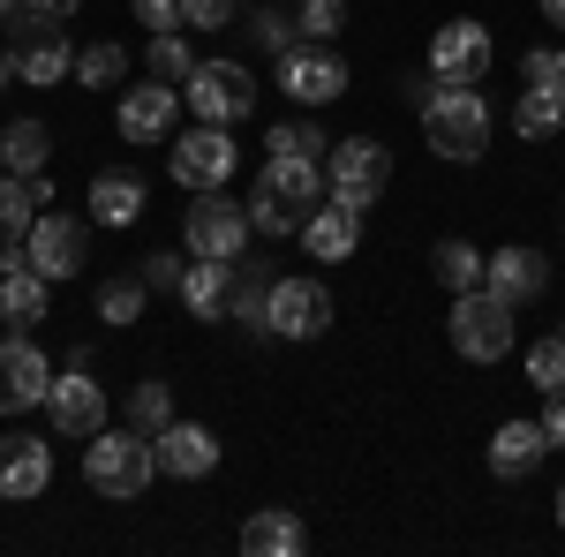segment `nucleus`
<instances>
[{"label": "nucleus", "mask_w": 565, "mask_h": 557, "mask_svg": "<svg viewBox=\"0 0 565 557\" xmlns=\"http://www.w3.org/2000/svg\"><path fill=\"white\" fill-rule=\"evenodd\" d=\"M45 151H53L45 121H8V136H0V167L8 173H45Z\"/></svg>", "instance_id": "26"}, {"label": "nucleus", "mask_w": 565, "mask_h": 557, "mask_svg": "<svg viewBox=\"0 0 565 557\" xmlns=\"http://www.w3.org/2000/svg\"><path fill=\"white\" fill-rule=\"evenodd\" d=\"M324 324H332V294H324V279H271L264 332H279V340H317Z\"/></svg>", "instance_id": "9"}, {"label": "nucleus", "mask_w": 565, "mask_h": 557, "mask_svg": "<svg viewBox=\"0 0 565 557\" xmlns=\"http://www.w3.org/2000/svg\"><path fill=\"white\" fill-rule=\"evenodd\" d=\"M340 23H348V8H340V0H309V8H302V31H309V39H317V45L332 39Z\"/></svg>", "instance_id": "38"}, {"label": "nucleus", "mask_w": 565, "mask_h": 557, "mask_svg": "<svg viewBox=\"0 0 565 557\" xmlns=\"http://www.w3.org/2000/svg\"><path fill=\"white\" fill-rule=\"evenodd\" d=\"M249 234H257V218H249V204H234V196H218V189H204L196 204H189V218H181V242H189V257H242L249 249Z\"/></svg>", "instance_id": "7"}, {"label": "nucleus", "mask_w": 565, "mask_h": 557, "mask_svg": "<svg viewBox=\"0 0 565 557\" xmlns=\"http://www.w3.org/2000/svg\"><path fill=\"white\" fill-rule=\"evenodd\" d=\"M423 136H430L437 159H452V167H468L490 151V106H482L476 84H445L437 90V106H423Z\"/></svg>", "instance_id": "3"}, {"label": "nucleus", "mask_w": 565, "mask_h": 557, "mask_svg": "<svg viewBox=\"0 0 565 557\" xmlns=\"http://www.w3.org/2000/svg\"><path fill=\"white\" fill-rule=\"evenodd\" d=\"M167 422H174V392L159 385V377H143V385L129 392V429H143V437H159Z\"/></svg>", "instance_id": "29"}, {"label": "nucleus", "mask_w": 565, "mask_h": 557, "mask_svg": "<svg viewBox=\"0 0 565 557\" xmlns=\"http://www.w3.org/2000/svg\"><path fill=\"white\" fill-rule=\"evenodd\" d=\"M0 15H23V0H0Z\"/></svg>", "instance_id": "46"}, {"label": "nucleus", "mask_w": 565, "mask_h": 557, "mask_svg": "<svg viewBox=\"0 0 565 557\" xmlns=\"http://www.w3.org/2000/svg\"><path fill=\"white\" fill-rule=\"evenodd\" d=\"M8 61H15L23 84H39V90L76 76V45H68V31H61L53 15H23V23H15V45H8Z\"/></svg>", "instance_id": "8"}, {"label": "nucleus", "mask_w": 565, "mask_h": 557, "mask_svg": "<svg viewBox=\"0 0 565 557\" xmlns=\"http://www.w3.org/2000/svg\"><path fill=\"white\" fill-rule=\"evenodd\" d=\"M151 474H159V452H151L143 429H98V437H84V482L98 497H143Z\"/></svg>", "instance_id": "2"}, {"label": "nucleus", "mask_w": 565, "mask_h": 557, "mask_svg": "<svg viewBox=\"0 0 565 557\" xmlns=\"http://www.w3.org/2000/svg\"><path fill=\"white\" fill-rule=\"evenodd\" d=\"M249 31H257V45L271 53V61H279V53H295V45H302V15H279V8H257V15H249Z\"/></svg>", "instance_id": "33"}, {"label": "nucleus", "mask_w": 565, "mask_h": 557, "mask_svg": "<svg viewBox=\"0 0 565 557\" xmlns=\"http://www.w3.org/2000/svg\"><path fill=\"white\" fill-rule=\"evenodd\" d=\"M302 543H309V527L287 513V505H264V513L242 527V550H249V557H295Z\"/></svg>", "instance_id": "24"}, {"label": "nucleus", "mask_w": 565, "mask_h": 557, "mask_svg": "<svg viewBox=\"0 0 565 557\" xmlns=\"http://www.w3.org/2000/svg\"><path fill=\"white\" fill-rule=\"evenodd\" d=\"M264 143H271L279 159H324V129H309V121H279Z\"/></svg>", "instance_id": "36"}, {"label": "nucleus", "mask_w": 565, "mask_h": 557, "mask_svg": "<svg viewBox=\"0 0 565 557\" xmlns=\"http://www.w3.org/2000/svg\"><path fill=\"white\" fill-rule=\"evenodd\" d=\"M181 98H189V114H196V121L234 129V121H249V114H257V76H249L242 61H196V68H189V84H181Z\"/></svg>", "instance_id": "5"}, {"label": "nucleus", "mask_w": 565, "mask_h": 557, "mask_svg": "<svg viewBox=\"0 0 565 557\" xmlns=\"http://www.w3.org/2000/svg\"><path fill=\"white\" fill-rule=\"evenodd\" d=\"M482 287H490L498 301H513V309H521V301H535L543 287H551V264H543V249H521V242H513V249L482 257Z\"/></svg>", "instance_id": "17"}, {"label": "nucleus", "mask_w": 565, "mask_h": 557, "mask_svg": "<svg viewBox=\"0 0 565 557\" xmlns=\"http://www.w3.org/2000/svg\"><path fill=\"white\" fill-rule=\"evenodd\" d=\"M181 23H204V31H226V23H234V0H181Z\"/></svg>", "instance_id": "40"}, {"label": "nucleus", "mask_w": 565, "mask_h": 557, "mask_svg": "<svg viewBox=\"0 0 565 557\" xmlns=\"http://www.w3.org/2000/svg\"><path fill=\"white\" fill-rule=\"evenodd\" d=\"M31 218H39V204H31L23 173H0V257H8V249H23Z\"/></svg>", "instance_id": "27"}, {"label": "nucleus", "mask_w": 565, "mask_h": 557, "mask_svg": "<svg viewBox=\"0 0 565 557\" xmlns=\"http://www.w3.org/2000/svg\"><path fill=\"white\" fill-rule=\"evenodd\" d=\"M76 76H84V90H98V84H121V76H129V45H114V39L84 45V53H76Z\"/></svg>", "instance_id": "30"}, {"label": "nucleus", "mask_w": 565, "mask_h": 557, "mask_svg": "<svg viewBox=\"0 0 565 557\" xmlns=\"http://www.w3.org/2000/svg\"><path fill=\"white\" fill-rule=\"evenodd\" d=\"M84 257H90V242H84L76 218H61V212L31 218V234H23V264H31V271H45V279H76Z\"/></svg>", "instance_id": "12"}, {"label": "nucleus", "mask_w": 565, "mask_h": 557, "mask_svg": "<svg viewBox=\"0 0 565 557\" xmlns=\"http://www.w3.org/2000/svg\"><path fill=\"white\" fill-rule=\"evenodd\" d=\"M527 84L565 90V53H558V45H535V53H527Z\"/></svg>", "instance_id": "39"}, {"label": "nucleus", "mask_w": 565, "mask_h": 557, "mask_svg": "<svg viewBox=\"0 0 565 557\" xmlns=\"http://www.w3.org/2000/svg\"><path fill=\"white\" fill-rule=\"evenodd\" d=\"M151 452H159V474H174V482H204L218 468V437L204 422H167L151 437Z\"/></svg>", "instance_id": "15"}, {"label": "nucleus", "mask_w": 565, "mask_h": 557, "mask_svg": "<svg viewBox=\"0 0 565 557\" xmlns=\"http://www.w3.org/2000/svg\"><path fill=\"white\" fill-rule=\"evenodd\" d=\"M234 159H242V151H234V136L218 129V121H196V129L174 143V159H167V167H174V181L189 189V196H204V189H218V181L234 173Z\"/></svg>", "instance_id": "10"}, {"label": "nucleus", "mask_w": 565, "mask_h": 557, "mask_svg": "<svg viewBox=\"0 0 565 557\" xmlns=\"http://www.w3.org/2000/svg\"><path fill=\"white\" fill-rule=\"evenodd\" d=\"M143 294H151L143 279H106V287H98V317H106V324H136V317H143Z\"/></svg>", "instance_id": "34"}, {"label": "nucleus", "mask_w": 565, "mask_h": 557, "mask_svg": "<svg viewBox=\"0 0 565 557\" xmlns=\"http://www.w3.org/2000/svg\"><path fill=\"white\" fill-rule=\"evenodd\" d=\"M45 301H53V279L31 271L15 249V264L0 271V324H45Z\"/></svg>", "instance_id": "21"}, {"label": "nucleus", "mask_w": 565, "mask_h": 557, "mask_svg": "<svg viewBox=\"0 0 565 557\" xmlns=\"http://www.w3.org/2000/svg\"><path fill=\"white\" fill-rule=\"evenodd\" d=\"M385 181H392V151L370 143V136H348V143L324 159V189H332V204H348V212L385 204Z\"/></svg>", "instance_id": "6"}, {"label": "nucleus", "mask_w": 565, "mask_h": 557, "mask_svg": "<svg viewBox=\"0 0 565 557\" xmlns=\"http://www.w3.org/2000/svg\"><path fill=\"white\" fill-rule=\"evenodd\" d=\"M45 392H53V369H45L39 346L31 340H0V422L45 407Z\"/></svg>", "instance_id": "13"}, {"label": "nucleus", "mask_w": 565, "mask_h": 557, "mask_svg": "<svg viewBox=\"0 0 565 557\" xmlns=\"http://www.w3.org/2000/svg\"><path fill=\"white\" fill-rule=\"evenodd\" d=\"M558 527H565V490H558Z\"/></svg>", "instance_id": "47"}, {"label": "nucleus", "mask_w": 565, "mask_h": 557, "mask_svg": "<svg viewBox=\"0 0 565 557\" xmlns=\"http://www.w3.org/2000/svg\"><path fill=\"white\" fill-rule=\"evenodd\" d=\"M181 271H189L181 257H151L143 264V287H181Z\"/></svg>", "instance_id": "42"}, {"label": "nucleus", "mask_w": 565, "mask_h": 557, "mask_svg": "<svg viewBox=\"0 0 565 557\" xmlns=\"http://www.w3.org/2000/svg\"><path fill=\"white\" fill-rule=\"evenodd\" d=\"M543 399H551V407H543V437L565 444V392H543Z\"/></svg>", "instance_id": "43"}, {"label": "nucleus", "mask_w": 565, "mask_h": 557, "mask_svg": "<svg viewBox=\"0 0 565 557\" xmlns=\"http://www.w3.org/2000/svg\"><path fill=\"white\" fill-rule=\"evenodd\" d=\"M90 218L98 226H136L143 218V181L136 173H98L90 181Z\"/></svg>", "instance_id": "25"}, {"label": "nucleus", "mask_w": 565, "mask_h": 557, "mask_svg": "<svg viewBox=\"0 0 565 557\" xmlns=\"http://www.w3.org/2000/svg\"><path fill=\"white\" fill-rule=\"evenodd\" d=\"M84 0H23V15H53V23H68Z\"/></svg>", "instance_id": "44"}, {"label": "nucleus", "mask_w": 565, "mask_h": 557, "mask_svg": "<svg viewBox=\"0 0 565 557\" xmlns=\"http://www.w3.org/2000/svg\"><path fill=\"white\" fill-rule=\"evenodd\" d=\"M45 482H53V452H45V437H31V429L0 437V497H8V505H31Z\"/></svg>", "instance_id": "14"}, {"label": "nucleus", "mask_w": 565, "mask_h": 557, "mask_svg": "<svg viewBox=\"0 0 565 557\" xmlns=\"http://www.w3.org/2000/svg\"><path fill=\"white\" fill-rule=\"evenodd\" d=\"M174 106H181V90L151 76V84H129V98H121V114H114V121H121L129 143H159V136L174 129Z\"/></svg>", "instance_id": "19"}, {"label": "nucleus", "mask_w": 565, "mask_h": 557, "mask_svg": "<svg viewBox=\"0 0 565 557\" xmlns=\"http://www.w3.org/2000/svg\"><path fill=\"white\" fill-rule=\"evenodd\" d=\"M279 90L295 106H332L348 90V61L332 45H295V53H279Z\"/></svg>", "instance_id": "11"}, {"label": "nucleus", "mask_w": 565, "mask_h": 557, "mask_svg": "<svg viewBox=\"0 0 565 557\" xmlns=\"http://www.w3.org/2000/svg\"><path fill=\"white\" fill-rule=\"evenodd\" d=\"M264 301H271V287H264L257 271H242V279H234V294H226V317H242V324H264Z\"/></svg>", "instance_id": "37"}, {"label": "nucleus", "mask_w": 565, "mask_h": 557, "mask_svg": "<svg viewBox=\"0 0 565 557\" xmlns=\"http://www.w3.org/2000/svg\"><path fill=\"white\" fill-rule=\"evenodd\" d=\"M189 68H196L189 39H181V31H159V45H151V76H159V84H189Z\"/></svg>", "instance_id": "35"}, {"label": "nucleus", "mask_w": 565, "mask_h": 557, "mask_svg": "<svg viewBox=\"0 0 565 557\" xmlns=\"http://www.w3.org/2000/svg\"><path fill=\"white\" fill-rule=\"evenodd\" d=\"M430 68L445 84H482V68H490V31H482V23H445L430 39Z\"/></svg>", "instance_id": "16"}, {"label": "nucleus", "mask_w": 565, "mask_h": 557, "mask_svg": "<svg viewBox=\"0 0 565 557\" xmlns=\"http://www.w3.org/2000/svg\"><path fill=\"white\" fill-rule=\"evenodd\" d=\"M45 407H53V429H61V437H98V429H106V392L90 385L84 369H76V377H53Z\"/></svg>", "instance_id": "18"}, {"label": "nucleus", "mask_w": 565, "mask_h": 557, "mask_svg": "<svg viewBox=\"0 0 565 557\" xmlns=\"http://www.w3.org/2000/svg\"><path fill=\"white\" fill-rule=\"evenodd\" d=\"M354 242H362V212H348V204H317V212L302 218V249L317 264L354 257Z\"/></svg>", "instance_id": "20"}, {"label": "nucleus", "mask_w": 565, "mask_h": 557, "mask_svg": "<svg viewBox=\"0 0 565 557\" xmlns=\"http://www.w3.org/2000/svg\"><path fill=\"white\" fill-rule=\"evenodd\" d=\"M136 23H159V31H181V0H136Z\"/></svg>", "instance_id": "41"}, {"label": "nucleus", "mask_w": 565, "mask_h": 557, "mask_svg": "<svg viewBox=\"0 0 565 557\" xmlns=\"http://www.w3.org/2000/svg\"><path fill=\"white\" fill-rule=\"evenodd\" d=\"M551 452V437H543V422H505L498 437H490V474H505V482H521V474H535V460Z\"/></svg>", "instance_id": "23"}, {"label": "nucleus", "mask_w": 565, "mask_h": 557, "mask_svg": "<svg viewBox=\"0 0 565 557\" xmlns=\"http://www.w3.org/2000/svg\"><path fill=\"white\" fill-rule=\"evenodd\" d=\"M527 385L535 392H565V332L527 346Z\"/></svg>", "instance_id": "32"}, {"label": "nucleus", "mask_w": 565, "mask_h": 557, "mask_svg": "<svg viewBox=\"0 0 565 557\" xmlns=\"http://www.w3.org/2000/svg\"><path fill=\"white\" fill-rule=\"evenodd\" d=\"M452 354L460 362H505L513 354V301H498L490 287L452 294Z\"/></svg>", "instance_id": "4"}, {"label": "nucleus", "mask_w": 565, "mask_h": 557, "mask_svg": "<svg viewBox=\"0 0 565 557\" xmlns=\"http://www.w3.org/2000/svg\"><path fill=\"white\" fill-rule=\"evenodd\" d=\"M181 301H189V317H226V294H234V264L226 257H196L189 271H181V287H174Z\"/></svg>", "instance_id": "22"}, {"label": "nucleus", "mask_w": 565, "mask_h": 557, "mask_svg": "<svg viewBox=\"0 0 565 557\" xmlns=\"http://www.w3.org/2000/svg\"><path fill=\"white\" fill-rule=\"evenodd\" d=\"M543 15H551V23H558V31H565V0H543Z\"/></svg>", "instance_id": "45"}, {"label": "nucleus", "mask_w": 565, "mask_h": 557, "mask_svg": "<svg viewBox=\"0 0 565 557\" xmlns=\"http://www.w3.org/2000/svg\"><path fill=\"white\" fill-rule=\"evenodd\" d=\"M324 204V167L317 159H264L257 173V196H249V218L264 234H302V218Z\"/></svg>", "instance_id": "1"}, {"label": "nucleus", "mask_w": 565, "mask_h": 557, "mask_svg": "<svg viewBox=\"0 0 565 557\" xmlns=\"http://www.w3.org/2000/svg\"><path fill=\"white\" fill-rule=\"evenodd\" d=\"M513 129H521V136H551V129H565V90L527 84V90H521V106H513Z\"/></svg>", "instance_id": "28"}, {"label": "nucleus", "mask_w": 565, "mask_h": 557, "mask_svg": "<svg viewBox=\"0 0 565 557\" xmlns=\"http://www.w3.org/2000/svg\"><path fill=\"white\" fill-rule=\"evenodd\" d=\"M437 279H445L452 294L482 287V257H476V242H437Z\"/></svg>", "instance_id": "31"}]
</instances>
